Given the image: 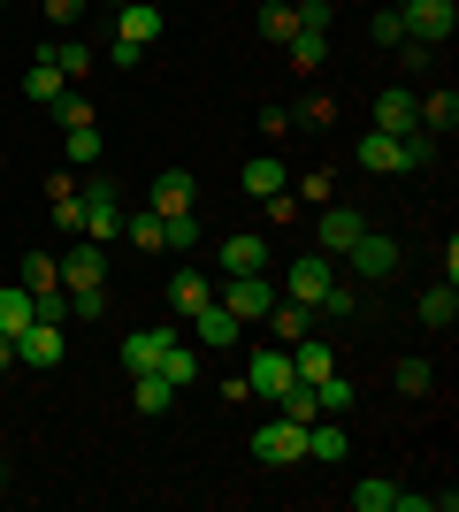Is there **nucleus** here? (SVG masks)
I'll use <instances>...</instances> for the list:
<instances>
[{"mask_svg":"<svg viewBox=\"0 0 459 512\" xmlns=\"http://www.w3.org/2000/svg\"><path fill=\"white\" fill-rule=\"evenodd\" d=\"M284 130H299V123H291V107H261V138H284Z\"/></svg>","mask_w":459,"mask_h":512,"instance_id":"nucleus-49","label":"nucleus"},{"mask_svg":"<svg viewBox=\"0 0 459 512\" xmlns=\"http://www.w3.org/2000/svg\"><path fill=\"white\" fill-rule=\"evenodd\" d=\"M215 299L230 306V314H238V329H261V314L276 306V283H268V268H261V276H230V283L215 291Z\"/></svg>","mask_w":459,"mask_h":512,"instance_id":"nucleus-5","label":"nucleus"},{"mask_svg":"<svg viewBox=\"0 0 459 512\" xmlns=\"http://www.w3.org/2000/svg\"><path fill=\"white\" fill-rule=\"evenodd\" d=\"M62 321H31V329H23V337H16V360L23 367H62Z\"/></svg>","mask_w":459,"mask_h":512,"instance_id":"nucleus-14","label":"nucleus"},{"mask_svg":"<svg viewBox=\"0 0 459 512\" xmlns=\"http://www.w3.org/2000/svg\"><path fill=\"white\" fill-rule=\"evenodd\" d=\"M16 268H23V291H31V299H46V291H62V260H54V253H23Z\"/></svg>","mask_w":459,"mask_h":512,"instance_id":"nucleus-25","label":"nucleus"},{"mask_svg":"<svg viewBox=\"0 0 459 512\" xmlns=\"http://www.w3.org/2000/svg\"><path fill=\"white\" fill-rule=\"evenodd\" d=\"M352 505H360V512H398V482H383V474H375V482H360V490H352Z\"/></svg>","mask_w":459,"mask_h":512,"instance_id":"nucleus-36","label":"nucleus"},{"mask_svg":"<svg viewBox=\"0 0 459 512\" xmlns=\"http://www.w3.org/2000/svg\"><path fill=\"white\" fill-rule=\"evenodd\" d=\"M123 237H131L138 253H161V245H169V230H161L153 207H123Z\"/></svg>","mask_w":459,"mask_h":512,"instance_id":"nucleus-24","label":"nucleus"},{"mask_svg":"<svg viewBox=\"0 0 459 512\" xmlns=\"http://www.w3.org/2000/svg\"><path fill=\"white\" fill-rule=\"evenodd\" d=\"M261 268H268V245L253 230H245V237H222V276H261Z\"/></svg>","mask_w":459,"mask_h":512,"instance_id":"nucleus-19","label":"nucleus"},{"mask_svg":"<svg viewBox=\"0 0 459 512\" xmlns=\"http://www.w3.org/2000/svg\"><path fill=\"white\" fill-rule=\"evenodd\" d=\"M153 8H161V0H153Z\"/></svg>","mask_w":459,"mask_h":512,"instance_id":"nucleus-53","label":"nucleus"},{"mask_svg":"<svg viewBox=\"0 0 459 512\" xmlns=\"http://www.w3.org/2000/svg\"><path fill=\"white\" fill-rule=\"evenodd\" d=\"M437 161V130H406V138H391V130H368L360 138V169L368 176H414Z\"/></svg>","mask_w":459,"mask_h":512,"instance_id":"nucleus-1","label":"nucleus"},{"mask_svg":"<svg viewBox=\"0 0 459 512\" xmlns=\"http://www.w3.org/2000/svg\"><path fill=\"white\" fill-rule=\"evenodd\" d=\"M131 398H138V413H146V421H161V413L176 406V383H161V375H131Z\"/></svg>","mask_w":459,"mask_h":512,"instance_id":"nucleus-29","label":"nucleus"},{"mask_svg":"<svg viewBox=\"0 0 459 512\" xmlns=\"http://www.w3.org/2000/svg\"><path fill=\"white\" fill-rule=\"evenodd\" d=\"M398 16H406V39L444 46L459 31V0H398Z\"/></svg>","mask_w":459,"mask_h":512,"instance_id":"nucleus-4","label":"nucleus"},{"mask_svg":"<svg viewBox=\"0 0 459 512\" xmlns=\"http://www.w3.org/2000/svg\"><path fill=\"white\" fill-rule=\"evenodd\" d=\"M375 130H391V138L421 130V92H406V85H383V92H375Z\"/></svg>","mask_w":459,"mask_h":512,"instance_id":"nucleus-10","label":"nucleus"},{"mask_svg":"<svg viewBox=\"0 0 459 512\" xmlns=\"http://www.w3.org/2000/svg\"><path fill=\"white\" fill-rule=\"evenodd\" d=\"M77 237H92V245L123 237V192H115V184H85V230Z\"/></svg>","mask_w":459,"mask_h":512,"instance_id":"nucleus-9","label":"nucleus"},{"mask_svg":"<svg viewBox=\"0 0 459 512\" xmlns=\"http://www.w3.org/2000/svg\"><path fill=\"white\" fill-rule=\"evenodd\" d=\"M398 390H406V398H429V390H437V367L429 360H398Z\"/></svg>","mask_w":459,"mask_h":512,"instance_id":"nucleus-38","label":"nucleus"},{"mask_svg":"<svg viewBox=\"0 0 459 512\" xmlns=\"http://www.w3.org/2000/svg\"><path fill=\"white\" fill-rule=\"evenodd\" d=\"M429 62H437V46H421V39H406V46H398V69H406V77H421Z\"/></svg>","mask_w":459,"mask_h":512,"instance_id":"nucleus-45","label":"nucleus"},{"mask_svg":"<svg viewBox=\"0 0 459 512\" xmlns=\"http://www.w3.org/2000/svg\"><path fill=\"white\" fill-rule=\"evenodd\" d=\"M192 199H199L192 169H161V176H153V199H146V207L161 214V222H169V214H192Z\"/></svg>","mask_w":459,"mask_h":512,"instance_id":"nucleus-15","label":"nucleus"},{"mask_svg":"<svg viewBox=\"0 0 459 512\" xmlns=\"http://www.w3.org/2000/svg\"><path fill=\"white\" fill-rule=\"evenodd\" d=\"M345 260H352V276H360V283H383V276H398V260H406V253H398V237H383V230H360Z\"/></svg>","mask_w":459,"mask_h":512,"instance_id":"nucleus-6","label":"nucleus"},{"mask_svg":"<svg viewBox=\"0 0 459 512\" xmlns=\"http://www.w3.org/2000/svg\"><path fill=\"white\" fill-rule=\"evenodd\" d=\"M0 490H8V459H0Z\"/></svg>","mask_w":459,"mask_h":512,"instance_id":"nucleus-51","label":"nucleus"},{"mask_svg":"<svg viewBox=\"0 0 459 512\" xmlns=\"http://www.w3.org/2000/svg\"><path fill=\"white\" fill-rule=\"evenodd\" d=\"M276 413H291V421H322V406H314V383H291L284 398H276Z\"/></svg>","mask_w":459,"mask_h":512,"instance_id":"nucleus-39","label":"nucleus"},{"mask_svg":"<svg viewBox=\"0 0 459 512\" xmlns=\"http://www.w3.org/2000/svg\"><path fill=\"white\" fill-rule=\"evenodd\" d=\"M238 184H245L253 199H268V192H284V184H291V169L276 161V153H253V161L238 169Z\"/></svg>","mask_w":459,"mask_h":512,"instance_id":"nucleus-20","label":"nucleus"},{"mask_svg":"<svg viewBox=\"0 0 459 512\" xmlns=\"http://www.w3.org/2000/svg\"><path fill=\"white\" fill-rule=\"evenodd\" d=\"M77 16H85V0H46V23H54V31H69Z\"/></svg>","mask_w":459,"mask_h":512,"instance_id":"nucleus-47","label":"nucleus"},{"mask_svg":"<svg viewBox=\"0 0 459 512\" xmlns=\"http://www.w3.org/2000/svg\"><path fill=\"white\" fill-rule=\"evenodd\" d=\"M85 283H108V245L77 237V245L62 253V291H85Z\"/></svg>","mask_w":459,"mask_h":512,"instance_id":"nucleus-11","label":"nucleus"},{"mask_svg":"<svg viewBox=\"0 0 459 512\" xmlns=\"http://www.w3.org/2000/svg\"><path fill=\"white\" fill-rule=\"evenodd\" d=\"M169 344H176V329H161V321H146V329H131V337H123V367H131V375H153Z\"/></svg>","mask_w":459,"mask_h":512,"instance_id":"nucleus-13","label":"nucleus"},{"mask_svg":"<svg viewBox=\"0 0 459 512\" xmlns=\"http://www.w3.org/2000/svg\"><path fill=\"white\" fill-rule=\"evenodd\" d=\"M46 214H54V230H85V184H77V176H54V184H46Z\"/></svg>","mask_w":459,"mask_h":512,"instance_id":"nucleus-17","label":"nucleus"},{"mask_svg":"<svg viewBox=\"0 0 459 512\" xmlns=\"http://www.w3.org/2000/svg\"><path fill=\"white\" fill-rule=\"evenodd\" d=\"M8 367H16V337H0V375H8Z\"/></svg>","mask_w":459,"mask_h":512,"instance_id":"nucleus-50","label":"nucleus"},{"mask_svg":"<svg viewBox=\"0 0 459 512\" xmlns=\"http://www.w3.org/2000/svg\"><path fill=\"white\" fill-rule=\"evenodd\" d=\"M306 459L337 467V459H345V428H322V421H306Z\"/></svg>","mask_w":459,"mask_h":512,"instance_id":"nucleus-32","label":"nucleus"},{"mask_svg":"<svg viewBox=\"0 0 459 512\" xmlns=\"http://www.w3.org/2000/svg\"><path fill=\"white\" fill-rule=\"evenodd\" d=\"M46 62H54V69H62V77H69V85H77V77H85V69L100 62V54H92L85 39H62V46H46Z\"/></svg>","mask_w":459,"mask_h":512,"instance_id":"nucleus-31","label":"nucleus"},{"mask_svg":"<svg viewBox=\"0 0 459 512\" xmlns=\"http://www.w3.org/2000/svg\"><path fill=\"white\" fill-rule=\"evenodd\" d=\"M322 314H329V321L360 314V283H329V291H322Z\"/></svg>","mask_w":459,"mask_h":512,"instance_id":"nucleus-40","label":"nucleus"},{"mask_svg":"<svg viewBox=\"0 0 459 512\" xmlns=\"http://www.w3.org/2000/svg\"><path fill=\"white\" fill-rule=\"evenodd\" d=\"M153 39H161V8H153V0H123V16H115V46H108V62H123V69H131V62L146 54Z\"/></svg>","mask_w":459,"mask_h":512,"instance_id":"nucleus-2","label":"nucleus"},{"mask_svg":"<svg viewBox=\"0 0 459 512\" xmlns=\"http://www.w3.org/2000/svg\"><path fill=\"white\" fill-rule=\"evenodd\" d=\"M161 230H169V245H199V214H169Z\"/></svg>","mask_w":459,"mask_h":512,"instance_id":"nucleus-46","label":"nucleus"},{"mask_svg":"<svg viewBox=\"0 0 459 512\" xmlns=\"http://www.w3.org/2000/svg\"><path fill=\"white\" fill-rule=\"evenodd\" d=\"M115 8H123V0H115Z\"/></svg>","mask_w":459,"mask_h":512,"instance_id":"nucleus-55","label":"nucleus"},{"mask_svg":"<svg viewBox=\"0 0 459 512\" xmlns=\"http://www.w3.org/2000/svg\"><path fill=\"white\" fill-rule=\"evenodd\" d=\"M31 321H39V299H31L23 283H8V291H0V337H23Z\"/></svg>","mask_w":459,"mask_h":512,"instance_id":"nucleus-22","label":"nucleus"},{"mask_svg":"<svg viewBox=\"0 0 459 512\" xmlns=\"http://www.w3.org/2000/svg\"><path fill=\"white\" fill-rule=\"evenodd\" d=\"M291 383H299V375H291V352H284V344H261V352L245 360V390H253V398H284Z\"/></svg>","mask_w":459,"mask_h":512,"instance_id":"nucleus-8","label":"nucleus"},{"mask_svg":"<svg viewBox=\"0 0 459 512\" xmlns=\"http://www.w3.org/2000/svg\"><path fill=\"white\" fill-rule=\"evenodd\" d=\"M368 31H375V46H391V54L406 46V16H398V8H375V23H368Z\"/></svg>","mask_w":459,"mask_h":512,"instance_id":"nucleus-41","label":"nucleus"},{"mask_svg":"<svg viewBox=\"0 0 459 512\" xmlns=\"http://www.w3.org/2000/svg\"><path fill=\"white\" fill-rule=\"evenodd\" d=\"M0 8H8V0H0Z\"/></svg>","mask_w":459,"mask_h":512,"instance_id":"nucleus-54","label":"nucleus"},{"mask_svg":"<svg viewBox=\"0 0 459 512\" xmlns=\"http://www.w3.org/2000/svg\"><path fill=\"white\" fill-rule=\"evenodd\" d=\"M199 344H207V352H222V344H238V314H230V306H222V299H207V306H199Z\"/></svg>","mask_w":459,"mask_h":512,"instance_id":"nucleus-21","label":"nucleus"},{"mask_svg":"<svg viewBox=\"0 0 459 512\" xmlns=\"http://www.w3.org/2000/svg\"><path fill=\"white\" fill-rule=\"evenodd\" d=\"M62 92H69V77H62V69H54V62H46V54H39V62H31V77H23V100L54 107V100H62Z\"/></svg>","mask_w":459,"mask_h":512,"instance_id":"nucleus-26","label":"nucleus"},{"mask_svg":"<svg viewBox=\"0 0 459 512\" xmlns=\"http://www.w3.org/2000/svg\"><path fill=\"white\" fill-rule=\"evenodd\" d=\"M261 321H268V337L284 344V352H291L299 337H314V306H299V299H276V306H268Z\"/></svg>","mask_w":459,"mask_h":512,"instance_id":"nucleus-16","label":"nucleus"},{"mask_svg":"<svg viewBox=\"0 0 459 512\" xmlns=\"http://www.w3.org/2000/svg\"><path fill=\"white\" fill-rule=\"evenodd\" d=\"M291 31H299V8H284V0H268V8H261V39L291 46Z\"/></svg>","mask_w":459,"mask_h":512,"instance_id":"nucleus-33","label":"nucleus"},{"mask_svg":"<svg viewBox=\"0 0 459 512\" xmlns=\"http://www.w3.org/2000/svg\"><path fill=\"white\" fill-rule=\"evenodd\" d=\"M421 130H437V138H444V130H459V92L452 85H444V92H421Z\"/></svg>","mask_w":459,"mask_h":512,"instance_id":"nucleus-28","label":"nucleus"},{"mask_svg":"<svg viewBox=\"0 0 459 512\" xmlns=\"http://www.w3.org/2000/svg\"><path fill=\"white\" fill-rule=\"evenodd\" d=\"M108 314V283H85V291H69V321H100Z\"/></svg>","mask_w":459,"mask_h":512,"instance_id":"nucleus-37","label":"nucleus"},{"mask_svg":"<svg viewBox=\"0 0 459 512\" xmlns=\"http://www.w3.org/2000/svg\"><path fill=\"white\" fill-rule=\"evenodd\" d=\"M414 314H421V329H452V321H459V291H452V283L421 291V306H414Z\"/></svg>","mask_w":459,"mask_h":512,"instance_id":"nucleus-27","label":"nucleus"},{"mask_svg":"<svg viewBox=\"0 0 459 512\" xmlns=\"http://www.w3.org/2000/svg\"><path fill=\"white\" fill-rule=\"evenodd\" d=\"M291 123H299V130H329V123H337V107H329V100H306V107H291Z\"/></svg>","mask_w":459,"mask_h":512,"instance_id":"nucleus-42","label":"nucleus"},{"mask_svg":"<svg viewBox=\"0 0 459 512\" xmlns=\"http://www.w3.org/2000/svg\"><path fill=\"white\" fill-rule=\"evenodd\" d=\"M153 375H161V383H176V390H184V383H199V352H192L184 337H176L169 352H161V367H153Z\"/></svg>","mask_w":459,"mask_h":512,"instance_id":"nucleus-30","label":"nucleus"},{"mask_svg":"<svg viewBox=\"0 0 459 512\" xmlns=\"http://www.w3.org/2000/svg\"><path fill=\"white\" fill-rule=\"evenodd\" d=\"M299 31H329V0H299Z\"/></svg>","mask_w":459,"mask_h":512,"instance_id":"nucleus-48","label":"nucleus"},{"mask_svg":"<svg viewBox=\"0 0 459 512\" xmlns=\"http://www.w3.org/2000/svg\"><path fill=\"white\" fill-rule=\"evenodd\" d=\"M253 459H261V467H299L306 459V421L276 413L268 428H253Z\"/></svg>","mask_w":459,"mask_h":512,"instance_id":"nucleus-3","label":"nucleus"},{"mask_svg":"<svg viewBox=\"0 0 459 512\" xmlns=\"http://www.w3.org/2000/svg\"><path fill=\"white\" fill-rule=\"evenodd\" d=\"M314 406H322V413H352V383L337 375V367H329L322 383H314Z\"/></svg>","mask_w":459,"mask_h":512,"instance_id":"nucleus-35","label":"nucleus"},{"mask_svg":"<svg viewBox=\"0 0 459 512\" xmlns=\"http://www.w3.org/2000/svg\"><path fill=\"white\" fill-rule=\"evenodd\" d=\"M62 153H69V169H92L100 161V115L92 123H62Z\"/></svg>","mask_w":459,"mask_h":512,"instance_id":"nucleus-23","label":"nucleus"},{"mask_svg":"<svg viewBox=\"0 0 459 512\" xmlns=\"http://www.w3.org/2000/svg\"><path fill=\"white\" fill-rule=\"evenodd\" d=\"M329 54V31H291V69H322Z\"/></svg>","mask_w":459,"mask_h":512,"instance_id":"nucleus-34","label":"nucleus"},{"mask_svg":"<svg viewBox=\"0 0 459 512\" xmlns=\"http://www.w3.org/2000/svg\"><path fill=\"white\" fill-rule=\"evenodd\" d=\"M207 299H215V283L199 276V268H176V276H169V314H184V321H192Z\"/></svg>","mask_w":459,"mask_h":512,"instance_id":"nucleus-18","label":"nucleus"},{"mask_svg":"<svg viewBox=\"0 0 459 512\" xmlns=\"http://www.w3.org/2000/svg\"><path fill=\"white\" fill-rule=\"evenodd\" d=\"M268 222H276V230L299 222V192H291V184H284V192H268Z\"/></svg>","mask_w":459,"mask_h":512,"instance_id":"nucleus-43","label":"nucleus"},{"mask_svg":"<svg viewBox=\"0 0 459 512\" xmlns=\"http://www.w3.org/2000/svg\"><path fill=\"white\" fill-rule=\"evenodd\" d=\"M360 230H368V214H360V207H322V230H314V245H322L329 260H345Z\"/></svg>","mask_w":459,"mask_h":512,"instance_id":"nucleus-12","label":"nucleus"},{"mask_svg":"<svg viewBox=\"0 0 459 512\" xmlns=\"http://www.w3.org/2000/svg\"><path fill=\"white\" fill-rule=\"evenodd\" d=\"M299 184V207H329V169H314V176H291Z\"/></svg>","mask_w":459,"mask_h":512,"instance_id":"nucleus-44","label":"nucleus"},{"mask_svg":"<svg viewBox=\"0 0 459 512\" xmlns=\"http://www.w3.org/2000/svg\"><path fill=\"white\" fill-rule=\"evenodd\" d=\"M337 283V260L329 253H299L284 268V299H299V306H322V291Z\"/></svg>","mask_w":459,"mask_h":512,"instance_id":"nucleus-7","label":"nucleus"},{"mask_svg":"<svg viewBox=\"0 0 459 512\" xmlns=\"http://www.w3.org/2000/svg\"><path fill=\"white\" fill-rule=\"evenodd\" d=\"M0 169H8V153H0Z\"/></svg>","mask_w":459,"mask_h":512,"instance_id":"nucleus-52","label":"nucleus"}]
</instances>
